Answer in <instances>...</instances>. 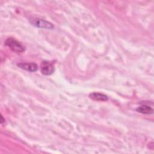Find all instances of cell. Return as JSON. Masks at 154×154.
I'll return each mask as SVG.
<instances>
[{
	"label": "cell",
	"mask_w": 154,
	"mask_h": 154,
	"mask_svg": "<svg viewBox=\"0 0 154 154\" xmlns=\"http://www.w3.org/2000/svg\"><path fill=\"white\" fill-rule=\"evenodd\" d=\"M90 98L96 101H106L108 100V97L106 95L98 93V92H93L89 94Z\"/></svg>",
	"instance_id": "5b68a950"
},
{
	"label": "cell",
	"mask_w": 154,
	"mask_h": 154,
	"mask_svg": "<svg viewBox=\"0 0 154 154\" xmlns=\"http://www.w3.org/2000/svg\"><path fill=\"white\" fill-rule=\"evenodd\" d=\"M4 43L11 50L16 53L23 52L25 49V47L22 45V43L12 37L7 38Z\"/></svg>",
	"instance_id": "6da1fadb"
},
{
	"label": "cell",
	"mask_w": 154,
	"mask_h": 154,
	"mask_svg": "<svg viewBox=\"0 0 154 154\" xmlns=\"http://www.w3.org/2000/svg\"><path fill=\"white\" fill-rule=\"evenodd\" d=\"M29 22L32 25L40 28L52 29L54 28V25L50 22H48L47 20H45L44 19L38 18V17L30 18Z\"/></svg>",
	"instance_id": "7a4b0ae2"
},
{
	"label": "cell",
	"mask_w": 154,
	"mask_h": 154,
	"mask_svg": "<svg viewBox=\"0 0 154 154\" xmlns=\"http://www.w3.org/2000/svg\"><path fill=\"white\" fill-rule=\"evenodd\" d=\"M17 66L20 69L30 72H34L38 70V66L35 63H18Z\"/></svg>",
	"instance_id": "277c9868"
},
{
	"label": "cell",
	"mask_w": 154,
	"mask_h": 154,
	"mask_svg": "<svg viewBox=\"0 0 154 154\" xmlns=\"http://www.w3.org/2000/svg\"><path fill=\"white\" fill-rule=\"evenodd\" d=\"M136 111L138 112L144 114H152L153 113V109L151 108L150 106L146 105H143L137 108Z\"/></svg>",
	"instance_id": "8992f818"
},
{
	"label": "cell",
	"mask_w": 154,
	"mask_h": 154,
	"mask_svg": "<svg viewBox=\"0 0 154 154\" xmlns=\"http://www.w3.org/2000/svg\"><path fill=\"white\" fill-rule=\"evenodd\" d=\"M40 72L44 75H50L54 72L53 64L48 61H43L40 64Z\"/></svg>",
	"instance_id": "3957f363"
}]
</instances>
